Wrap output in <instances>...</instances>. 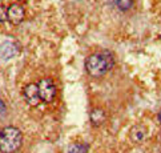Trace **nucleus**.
<instances>
[{
  "label": "nucleus",
  "instance_id": "obj_1",
  "mask_svg": "<svg viewBox=\"0 0 161 153\" xmlns=\"http://www.w3.org/2000/svg\"><path fill=\"white\" fill-rule=\"evenodd\" d=\"M113 64V55L109 51H103V52H97L88 56L85 60V69L91 76L101 77L112 69Z\"/></svg>",
  "mask_w": 161,
  "mask_h": 153
},
{
  "label": "nucleus",
  "instance_id": "obj_2",
  "mask_svg": "<svg viewBox=\"0 0 161 153\" xmlns=\"http://www.w3.org/2000/svg\"><path fill=\"white\" fill-rule=\"evenodd\" d=\"M21 132L15 127H5L0 131V152L14 153L21 145Z\"/></svg>",
  "mask_w": 161,
  "mask_h": 153
},
{
  "label": "nucleus",
  "instance_id": "obj_3",
  "mask_svg": "<svg viewBox=\"0 0 161 153\" xmlns=\"http://www.w3.org/2000/svg\"><path fill=\"white\" fill-rule=\"evenodd\" d=\"M37 87H39V93H40L42 101H44V103H51V101L55 99L56 87L51 79H48V77L42 79L40 83L37 84Z\"/></svg>",
  "mask_w": 161,
  "mask_h": 153
},
{
  "label": "nucleus",
  "instance_id": "obj_4",
  "mask_svg": "<svg viewBox=\"0 0 161 153\" xmlns=\"http://www.w3.org/2000/svg\"><path fill=\"white\" fill-rule=\"evenodd\" d=\"M24 97H25L27 103L32 107H36L40 104L42 99H40L37 84H28V85L24 88Z\"/></svg>",
  "mask_w": 161,
  "mask_h": 153
},
{
  "label": "nucleus",
  "instance_id": "obj_5",
  "mask_svg": "<svg viewBox=\"0 0 161 153\" xmlns=\"http://www.w3.org/2000/svg\"><path fill=\"white\" fill-rule=\"evenodd\" d=\"M19 44H16L15 41H4L0 45V56L3 59H12L19 53Z\"/></svg>",
  "mask_w": 161,
  "mask_h": 153
},
{
  "label": "nucleus",
  "instance_id": "obj_6",
  "mask_svg": "<svg viewBox=\"0 0 161 153\" xmlns=\"http://www.w3.org/2000/svg\"><path fill=\"white\" fill-rule=\"evenodd\" d=\"M24 19V9H23L21 5L19 4H12L8 8V20L12 23V24L18 25Z\"/></svg>",
  "mask_w": 161,
  "mask_h": 153
},
{
  "label": "nucleus",
  "instance_id": "obj_7",
  "mask_svg": "<svg viewBox=\"0 0 161 153\" xmlns=\"http://www.w3.org/2000/svg\"><path fill=\"white\" fill-rule=\"evenodd\" d=\"M89 118H91V123L93 127H100L103 123L105 121V112L104 109L101 108H95L92 109L91 115H89Z\"/></svg>",
  "mask_w": 161,
  "mask_h": 153
},
{
  "label": "nucleus",
  "instance_id": "obj_8",
  "mask_svg": "<svg viewBox=\"0 0 161 153\" xmlns=\"http://www.w3.org/2000/svg\"><path fill=\"white\" fill-rule=\"evenodd\" d=\"M147 132V129L141 127V125H136L133 127V129H132V132H130V137L133 141H136V143H140V141H142L144 139H145V133Z\"/></svg>",
  "mask_w": 161,
  "mask_h": 153
},
{
  "label": "nucleus",
  "instance_id": "obj_9",
  "mask_svg": "<svg viewBox=\"0 0 161 153\" xmlns=\"http://www.w3.org/2000/svg\"><path fill=\"white\" fill-rule=\"evenodd\" d=\"M116 5L120 11H128L133 7V0H116Z\"/></svg>",
  "mask_w": 161,
  "mask_h": 153
},
{
  "label": "nucleus",
  "instance_id": "obj_10",
  "mask_svg": "<svg viewBox=\"0 0 161 153\" xmlns=\"http://www.w3.org/2000/svg\"><path fill=\"white\" fill-rule=\"evenodd\" d=\"M87 152V145L83 144H73L69 148V153H85Z\"/></svg>",
  "mask_w": 161,
  "mask_h": 153
},
{
  "label": "nucleus",
  "instance_id": "obj_11",
  "mask_svg": "<svg viewBox=\"0 0 161 153\" xmlns=\"http://www.w3.org/2000/svg\"><path fill=\"white\" fill-rule=\"evenodd\" d=\"M8 20V9L5 7H0V23Z\"/></svg>",
  "mask_w": 161,
  "mask_h": 153
},
{
  "label": "nucleus",
  "instance_id": "obj_12",
  "mask_svg": "<svg viewBox=\"0 0 161 153\" xmlns=\"http://www.w3.org/2000/svg\"><path fill=\"white\" fill-rule=\"evenodd\" d=\"M5 113H7V107L3 103V100H0V118H3L5 116Z\"/></svg>",
  "mask_w": 161,
  "mask_h": 153
},
{
  "label": "nucleus",
  "instance_id": "obj_13",
  "mask_svg": "<svg viewBox=\"0 0 161 153\" xmlns=\"http://www.w3.org/2000/svg\"><path fill=\"white\" fill-rule=\"evenodd\" d=\"M158 121L161 123V111H160V113H158Z\"/></svg>",
  "mask_w": 161,
  "mask_h": 153
}]
</instances>
